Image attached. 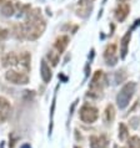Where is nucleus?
Returning <instances> with one entry per match:
<instances>
[{"instance_id": "f257e3e1", "label": "nucleus", "mask_w": 140, "mask_h": 148, "mask_svg": "<svg viewBox=\"0 0 140 148\" xmlns=\"http://www.w3.org/2000/svg\"><path fill=\"white\" fill-rule=\"evenodd\" d=\"M24 35L28 40H36L43 35L45 30V21L42 18V14L39 13V10H34L31 13H29L26 21L24 23Z\"/></svg>"}, {"instance_id": "f03ea898", "label": "nucleus", "mask_w": 140, "mask_h": 148, "mask_svg": "<svg viewBox=\"0 0 140 148\" xmlns=\"http://www.w3.org/2000/svg\"><path fill=\"white\" fill-rule=\"evenodd\" d=\"M135 88H137L135 82H128V84H125L124 86H123L120 92H119L118 96H116V102H118L119 108L124 110V108L128 107V105H129L131 97L134 96Z\"/></svg>"}, {"instance_id": "7ed1b4c3", "label": "nucleus", "mask_w": 140, "mask_h": 148, "mask_svg": "<svg viewBox=\"0 0 140 148\" xmlns=\"http://www.w3.org/2000/svg\"><path fill=\"white\" fill-rule=\"evenodd\" d=\"M79 116H80V120L84 123H90V125H91V123H94L98 120L99 111L96 107H94L91 105H84L83 107L80 108Z\"/></svg>"}, {"instance_id": "20e7f679", "label": "nucleus", "mask_w": 140, "mask_h": 148, "mask_svg": "<svg viewBox=\"0 0 140 148\" xmlns=\"http://www.w3.org/2000/svg\"><path fill=\"white\" fill-rule=\"evenodd\" d=\"M5 79L14 85H26L29 82V77L25 72L15 71V70H8L5 72Z\"/></svg>"}, {"instance_id": "39448f33", "label": "nucleus", "mask_w": 140, "mask_h": 148, "mask_svg": "<svg viewBox=\"0 0 140 148\" xmlns=\"http://www.w3.org/2000/svg\"><path fill=\"white\" fill-rule=\"evenodd\" d=\"M104 59L106 61V64L109 66H114L118 61V57H116V45L115 44H110L105 47V51H104Z\"/></svg>"}, {"instance_id": "423d86ee", "label": "nucleus", "mask_w": 140, "mask_h": 148, "mask_svg": "<svg viewBox=\"0 0 140 148\" xmlns=\"http://www.w3.org/2000/svg\"><path fill=\"white\" fill-rule=\"evenodd\" d=\"M11 105L5 97L0 96V125L5 122L10 116Z\"/></svg>"}, {"instance_id": "0eeeda50", "label": "nucleus", "mask_w": 140, "mask_h": 148, "mask_svg": "<svg viewBox=\"0 0 140 148\" xmlns=\"http://www.w3.org/2000/svg\"><path fill=\"white\" fill-rule=\"evenodd\" d=\"M129 11H130V6L128 5V4H125V3H120L118 5L116 9H115V11H114L115 19H116L119 23L124 21V20L128 18V15H129Z\"/></svg>"}, {"instance_id": "6e6552de", "label": "nucleus", "mask_w": 140, "mask_h": 148, "mask_svg": "<svg viewBox=\"0 0 140 148\" xmlns=\"http://www.w3.org/2000/svg\"><path fill=\"white\" fill-rule=\"evenodd\" d=\"M109 141L106 136H91L90 137V148H108Z\"/></svg>"}, {"instance_id": "1a4fd4ad", "label": "nucleus", "mask_w": 140, "mask_h": 148, "mask_svg": "<svg viewBox=\"0 0 140 148\" xmlns=\"http://www.w3.org/2000/svg\"><path fill=\"white\" fill-rule=\"evenodd\" d=\"M30 60H31V56L26 51L21 52L18 56V66L23 70V72H28L30 70Z\"/></svg>"}, {"instance_id": "9d476101", "label": "nucleus", "mask_w": 140, "mask_h": 148, "mask_svg": "<svg viewBox=\"0 0 140 148\" xmlns=\"http://www.w3.org/2000/svg\"><path fill=\"white\" fill-rule=\"evenodd\" d=\"M1 65L4 67H14L18 66V55H15L14 52H9V54L4 55L1 57Z\"/></svg>"}, {"instance_id": "9b49d317", "label": "nucleus", "mask_w": 140, "mask_h": 148, "mask_svg": "<svg viewBox=\"0 0 140 148\" xmlns=\"http://www.w3.org/2000/svg\"><path fill=\"white\" fill-rule=\"evenodd\" d=\"M68 45H69V36L61 35V36H59V38L55 40L54 47L56 49L58 54H63V52L65 51V49L68 47Z\"/></svg>"}, {"instance_id": "f8f14e48", "label": "nucleus", "mask_w": 140, "mask_h": 148, "mask_svg": "<svg viewBox=\"0 0 140 148\" xmlns=\"http://www.w3.org/2000/svg\"><path fill=\"white\" fill-rule=\"evenodd\" d=\"M40 75H42V79L45 84H49L51 80V69L48 65V62L45 60L42 61V65H40Z\"/></svg>"}, {"instance_id": "ddd939ff", "label": "nucleus", "mask_w": 140, "mask_h": 148, "mask_svg": "<svg viewBox=\"0 0 140 148\" xmlns=\"http://www.w3.org/2000/svg\"><path fill=\"white\" fill-rule=\"evenodd\" d=\"M131 39V32H126V34L123 36V39L120 41V52H121V59H124L128 54V47H129V42Z\"/></svg>"}, {"instance_id": "4468645a", "label": "nucleus", "mask_w": 140, "mask_h": 148, "mask_svg": "<svg viewBox=\"0 0 140 148\" xmlns=\"http://www.w3.org/2000/svg\"><path fill=\"white\" fill-rule=\"evenodd\" d=\"M101 81H103V71L101 70H98L94 73L91 82H90V88L91 90H99L100 88V85H101Z\"/></svg>"}, {"instance_id": "2eb2a0df", "label": "nucleus", "mask_w": 140, "mask_h": 148, "mask_svg": "<svg viewBox=\"0 0 140 148\" xmlns=\"http://www.w3.org/2000/svg\"><path fill=\"white\" fill-rule=\"evenodd\" d=\"M1 14L4 16H11L14 14V5L11 1H5L1 5Z\"/></svg>"}, {"instance_id": "dca6fc26", "label": "nucleus", "mask_w": 140, "mask_h": 148, "mask_svg": "<svg viewBox=\"0 0 140 148\" xmlns=\"http://www.w3.org/2000/svg\"><path fill=\"white\" fill-rule=\"evenodd\" d=\"M115 120V108L113 105H108L105 108V121L108 123H112Z\"/></svg>"}, {"instance_id": "f3484780", "label": "nucleus", "mask_w": 140, "mask_h": 148, "mask_svg": "<svg viewBox=\"0 0 140 148\" xmlns=\"http://www.w3.org/2000/svg\"><path fill=\"white\" fill-rule=\"evenodd\" d=\"M128 138H129V130L125 123H120L119 125V139L124 142L128 141Z\"/></svg>"}, {"instance_id": "a211bd4d", "label": "nucleus", "mask_w": 140, "mask_h": 148, "mask_svg": "<svg viewBox=\"0 0 140 148\" xmlns=\"http://www.w3.org/2000/svg\"><path fill=\"white\" fill-rule=\"evenodd\" d=\"M128 148H140V137L133 136L128 138Z\"/></svg>"}, {"instance_id": "6ab92c4d", "label": "nucleus", "mask_w": 140, "mask_h": 148, "mask_svg": "<svg viewBox=\"0 0 140 148\" xmlns=\"http://www.w3.org/2000/svg\"><path fill=\"white\" fill-rule=\"evenodd\" d=\"M48 59L50 60L53 66H56L58 62H59V54H58V52H54V51H49L48 52Z\"/></svg>"}, {"instance_id": "aec40b11", "label": "nucleus", "mask_w": 140, "mask_h": 148, "mask_svg": "<svg viewBox=\"0 0 140 148\" xmlns=\"http://www.w3.org/2000/svg\"><path fill=\"white\" fill-rule=\"evenodd\" d=\"M8 36V30H4V29H0V41L6 39Z\"/></svg>"}, {"instance_id": "412c9836", "label": "nucleus", "mask_w": 140, "mask_h": 148, "mask_svg": "<svg viewBox=\"0 0 140 148\" xmlns=\"http://www.w3.org/2000/svg\"><path fill=\"white\" fill-rule=\"evenodd\" d=\"M21 148H31V147L29 146V145H23V146H21Z\"/></svg>"}, {"instance_id": "4be33fe9", "label": "nucleus", "mask_w": 140, "mask_h": 148, "mask_svg": "<svg viewBox=\"0 0 140 148\" xmlns=\"http://www.w3.org/2000/svg\"><path fill=\"white\" fill-rule=\"evenodd\" d=\"M4 3H5V0H0V5H3Z\"/></svg>"}, {"instance_id": "5701e85b", "label": "nucleus", "mask_w": 140, "mask_h": 148, "mask_svg": "<svg viewBox=\"0 0 140 148\" xmlns=\"http://www.w3.org/2000/svg\"><path fill=\"white\" fill-rule=\"evenodd\" d=\"M114 148H124V147H119V146H114Z\"/></svg>"}, {"instance_id": "b1692460", "label": "nucleus", "mask_w": 140, "mask_h": 148, "mask_svg": "<svg viewBox=\"0 0 140 148\" xmlns=\"http://www.w3.org/2000/svg\"><path fill=\"white\" fill-rule=\"evenodd\" d=\"M120 1H121V3H124V1H126V0H120Z\"/></svg>"}, {"instance_id": "393cba45", "label": "nucleus", "mask_w": 140, "mask_h": 148, "mask_svg": "<svg viewBox=\"0 0 140 148\" xmlns=\"http://www.w3.org/2000/svg\"><path fill=\"white\" fill-rule=\"evenodd\" d=\"M74 148H79V147H74Z\"/></svg>"}]
</instances>
